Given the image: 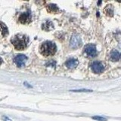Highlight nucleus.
<instances>
[{
	"instance_id": "obj_11",
	"label": "nucleus",
	"mask_w": 121,
	"mask_h": 121,
	"mask_svg": "<svg viewBox=\"0 0 121 121\" xmlns=\"http://www.w3.org/2000/svg\"><path fill=\"white\" fill-rule=\"evenodd\" d=\"M42 28L45 31H50V30H53L54 27H53L52 22H51V21H49V20H47V21H45L43 24H42Z\"/></svg>"
},
{
	"instance_id": "obj_2",
	"label": "nucleus",
	"mask_w": 121,
	"mask_h": 121,
	"mask_svg": "<svg viewBox=\"0 0 121 121\" xmlns=\"http://www.w3.org/2000/svg\"><path fill=\"white\" fill-rule=\"evenodd\" d=\"M40 52L45 57L54 55L56 52V45L52 42H45L40 45Z\"/></svg>"
},
{
	"instance_id": "obj_16",
	"label": "nucleus",
	"mask_w": 121,
	"mask_h": 121,
	"mask_svg": "<svg viewBox=\"0 0 121 121\" xmlns=\"http://www.w3.org/2000/svg\"><path fill=\"white\" fill-rule=\"evenodd\" d=\"M2 59L1 58H0V65L2 64Z\"/></svg>"
},
{
	"instance_id": "obj_4",
	"label": "nucleus",
	"mask_w": 121,
	"mask_h": 121,
	"mask_svg": "<svg viewBox=\"0 0 121 121\" xmlns=\"http://www.w3.org/2000/svg\"><path fill=\"white\" fill-rule=\"evenodd\" d=\"M70 47L73 48H77L81 45V38L79 35H73L71 37L70 42Z\"/></svg>"
},
{
	"instance_id": "obj_1",
	"label": "nucleus",
	"mask_w": 121,
	"mask_h": 121,
	"mask_svg": "<svg viewBox=\"0 0 121 121\" xmlns=\"http://www.w3.org/2000/svg\"><path fill=\"white\" fill-rule=\"evenodd\" d=\"M12 43L17 50H24L28 43V37L24 34H17L12 39Z\"/></svg>"
},
{
	"instance_id": "obj_10",
	"label": "nucleus",
	"mask_w": 121,
	"mask_h": 121,
	"mask_svg": "<svg viewBox=\"0 0 121 121\" xmlns=\"http://www.w3.org/2000/svg\"><path fill=\"white\" fill-rule=\"evenodd\" d=\"M111 59L113 60V61H118L121 59V53L119 52L118 51L113 50L111 52Z\"/></svg>"
},
{
	"instance_id": "obj_3",
	"label": "nucleus",
	"mask_w": 121,
	"mask_h": 121,
	"mask_svg": "<svg viewBox=\"0 0 121 121\" xmlns=\"http://www.w3.org/2000/svg\"><path fill=\"white\" fill-rule=\"evenodd\" d=\"M92 70L95 73H101L105 70V66L101 62L94 61L92 64Z\"/></svg>"
},
{
	"instance_id": "obj_5",
	"label": "nucleus",
	"mask_w": 121,
	"mask_h": 121,
	"mask_svg": "<svg viewBox=\"0 0 121 121\" xmlns=\"http://www.w3.org/2000/svg\"><path fill=\"white\" fill-rule=\"evenodd\" d=\"M85 52L89 57H95L97 55V50L94 45L89 44L85 47Z\"/></svg>"
},
{
	"instance_id": "obj_13",
	"label": "nucleus",
	"mask_w": 121,
	"mask_h": 121,
	"mask_svg": "<svg viewBox=\"0 0 121 121\" xmlns=\"http://www.w3.org/2000/svg\"><path fill=\"white\" fill-rule=\"evenodd\" d=\"M92 119L96 120H99V121H106V119L103 118V117H92Z\"/></svg>"
},
{
	"instance_id": "obj_12",
	"label": "nucleus",
	"mask_w": 121,
	"mask_h": 121,
	"mask_svg": "<svg viewBox=\"0 0 121 121\" xmlns=\"http://www.w3.org/2000/svg\"><path fill=\"white\" fill-rule=\"evenodd\" d=\"M47 9L49 12H58V7L55 5H53V4H50L47 6Z\"/></svg>"
},
{
	"instance_id": "obj_8",
	"label": "nucleus",
	"mask_w": 121,
	"mask_h": 121,
	"mask_svg": "<svg viewBox=\"0 0 121 121\" xmlns=\"http://www.w3.org/2000/svg\"><path fill=\"white\" fill-rule=\"evenodd\" d=\"M8 34V30L5 24L0 22V40L5 38Z\"/></svg>"
},
{
	"instance_id": "obj_15",
	"label": "nucleus",
	"mask_w": 121,
	"mask_h": 121,
	"mask_svg": "<svg viewBox=\"0 0 121 121\" xmlns=\"http://www.w3.org/2000/svg\"><path fill=\"white\" fill-rule=\"evenodd\" d=\"M80 92V90H74V92ZM85 91H88V90H81V92H85Z\"/></svg>"
},
{
	"instance_id": "obj_14",
	"label": "nucleus",
	"mask_w": 121,
	"mask_h": 121,
	"mask_svg": "<svg viewBox=\"0 0 121 121\" xmlns=\"http://www.w3.org/2000/svg\"><path fill=\"white\" fill-rule=\"evenodd\" d=\"M2 119H3V120H5V121H6V120H8V121H11V120H9V119L8 118V117H2Z\"/></svg>"
},
{
	"instance_id": "obj_6",
	"label": "nucleus",
	"mask_w": 121,
	"mask_h": 121,
	"mask_svg": "<svg viewBox=\"0 0 121 121\" xmlns=\"http://www.w3.org/2000/svg\"><path fill=\"white\" fill-rule=\"evenodd\" d=\"M19 22L22 24H29L31 20V15L30 12H24L20 14L19 17Z\"/></svg>"
},
{
	"instance_id": "obj_7",
	"label": "nucleus",
	"mask_w": 121,
	"mask_h": 121,
	"mask_svg": "<svg viewBox=\"0 0 121 121\" xmlns=\"http://www.w3.org/2000/svg\"><path fill=\"white\" fill-rule=\"evenodd\" d=\"M27 60V56H25L24 55H18L15 58V62L17 65V66L21 67L25 65Z\"/></svg>"
},
{
	"instance_id": "obj_9",
	"label": "nucleus",
	"mask_w": 121,
	"mask_h": 121,
	"mask_svg": "<svg viewBox=\"0 0 121 121\" xmlns=\"http://www.w3.org/2000/svg\"><path fill=\"white\" fill-rule=\"evenodd\" d=\"M78 64H79V61H78L77 59L70 58V59L67 60L65 65L67 67H68V68L72 69V68H74V67H76L78 65Z\"/></svg>"
}]
</instances>
